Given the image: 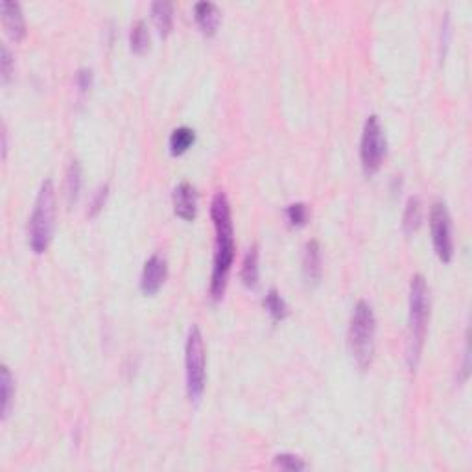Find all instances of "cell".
Wrapping results in <instances>:
<instances>
[{
  "label": "cell",
  "instance_id": "obj_13",
  "mask_svg": "<svg viewBox=\"0 0 472 472\" xmlns=\"http://www.w3.org/2000/svg\"><path fill=\"white\" fill-rule=\"evenodd\" d=\"M152 17L153 23L157 26L161 37H167L172 32L174 26V8L167 0H159L152 4Z\"/></svg>",
  "mask_w": 472,
  "mask_h": 472
},
{
  "label": "cell",
  "instance_id": "obj_3",
  "mask_svg": "<svg viewBox=\"0 0 472 472\" xmlns=\"http://www.w3.org/2000/svg\"><path fill=\"white\" fill-rule=\"evenodd\" d=\"M375 338H377L375 312L368 301H358L349 325V349L362 371L371 368L375 358Z\"/></svg>",
  "mask_w": 472,
  "mask_h": 472
},
{
  "label": "cell",
  "instance_id": "obj_12",
  "mask_svg": "<svg viewBox=\"0 0 472 472\" xmlns=\"http://www.w3.org/2000/svg\"><path fill=\"white\" fill-rule=\"evenodd\" d=\"M194 19H196L198 26L205 35H214L222 23V13H219L218 6L214 2L203 0L194 6Z\"/></svg>",
  "mask_w": 472,
  "mask_h": 472
},
{
  "label": "cell",
  "instance_id": "obj_2",
  "mask_svg": "<svg viewBox=\"0 0 472 472\" xmlns=\"http://www.w3.org/2000/svg\"><path fill=\"white\" fill-rule=\"evenodd\" d=\"M430 317V297L426 279L420 273L411 277L410 282V320H408V365L417 368L425 347Z\"/></svg>",
  "mask_w": 472,
  "mask_h": 472
},
{
  "label": "cell",
  "instance_id": "obj_24",
  "mask_svg": "<svg viewBox=\"0 0 472 472\" xmlns=\"http://www.w3.org/2000/svg\"><path fill=\"white\" fill-rule=\"evenodd\" d=\"M107 194H109V186H107V185L100 186V188H98V190H96L95 198H92L91 209H89V214H91V216H96V214H98V212H100L102 209H104L105 200H107Z\"/></svg>",
  "mask_w": 472,
  "mask_h": 472
},
{
  "label": "cell",
  "instance_id": "obj_1",
  "mask_svg": "<svg viewBox=\"0 0 472 472\" xmlns=\"http://www.w3.org/2000/svg\"><path fill=\"white\" fill-rule=\"evenodd\" d=\"M210 218L214 222L216 246L214 262H212V275H210V297L219 301L224 297L225 286L229 281L231 267L234 262V229L233 216H231V203L224 192H216L210 203Z\"/></svg>",
  "mask_w": 472,
  "mask_h": 472
},
{
  "label": "cell",
  "instance_id": "obj_21",
  "mask_svg": "<svg viewBox=\"0 0 472 472\" xmlns=\"http://www.w3.org/2000/svg\"><path fill=\"white\" fill-rule=\"evenodd\" d=\"M308 216H310V212H308V207H306V203H301V201H297V203H291V205H288L286 219L291 227H305L306 222H308Z\"/></svg>",
  "mask_w": 472,
  "mask_h": 472
},
{
  "label": "cell",
  "instance_id": "obj_5",
  "mask_svg": "<svg viewBox=\"0 0 472 472\" xmlns=\"http://www.w3.org/2000/svg\"><path fill=\"white\" fill-rule=\"evenodd\" d=\"M185 368H186V393L192 402H198L205 392L207 358L203 336L198 325H192L186 336L185 345Z\"/></svg>",
  "mask_w": 472,
  "mask_h": 472
},
{
  "label": "cell",
  "instance_id": "obj_4",
  "mask_svg": "<svg viewBox=\"0 0 472 472\" xmlns=\"http://www.w3.org/2000/svg\"><path fill=\"white\" fill-rule=\"evenodd\" d=\"M54 225H56V188L52 179H47L39 188L28 225V242L35 255L44 253L48 249L52 242Z\"/></svg>",
  "mask_w": 472,
  "mask_h": 472
},
{
  "label": "cell",
  "instance_id": "obj_23",
  "mask_svg": "<svg viewBox=\"0 0 472 472\" xmlns=\"http://www.w3.org/2000/svg\"><path fill=\"white\" fill-rule=\"evenodd\" d=\"M0 72H2V83L8 85L15 74V59L11 56L10 48L2 44V56H0Z\"/></svg>",
  "mask_w": 472,
  "mask_h": 472
},
{
  "label": "cell",
  "instance_id": "obj_9",
  "mask_svg": "<svg viewBox=\"0 0 472 472\" xmlns=\"http://www.w3.org/2000/svg\"><path fill=\"white\" fill-rule=\"evenodd\" d=\"M172 203H174V210H176V214L179 216V218L185 219V222L196 219L198 194L190 183L183 181L174 188Z\"/></svg>",
  "mask_w": 472,
  "mask_h": 472
},
{
  "label": "cell",
  "instance_id": "obj_22",
  "mask_svg": "<svg viewBox=\"0 0 472 472\" xmlns=\"http://www.w3.org/2000/svg\"><path fill=\"white\" fill-rule=\"evenodd\" d=\"M275 467H279L281 471H290V472H297V471H305L306 463L296 456V454H277L275 459Z\"/></svg>",
  "mask_w": 472,
  "mask_h": 472
},
{
  "label": "cell",
  "instance_id": "obj_10",
  "mask_svg": "<svg viewBox=\"0 0 472 472\" xmlns=\"http://www.w3.org/2000/svg\"><path fill=\"white\" fill-rule=\"evenodd\" d=\"M2 11V24H4L6 32L13 41H20L26 35V23H24V15L20 6L13 0H2L0 4Z\"/></svg>",
  "mask_w": 472,
  "mask_h": 472
},
{
  "label": "cell",
  "instance_id": "obj_19",
  "mask_svg": "<svg viewBox=\"0 0 472 472\" xmlns=\"http://www.w3.org/2000/svg\"><path fill=\"white\" fill-rule=\"evenodd\" d=\"M264 308L270 315H272L273 321H282L288 315V305L286 301L282 299V296L275 288L267 291L266 297H264Z\"/></svg>",
  "mask_w": 472,
  "mask_h": 472
},
{
  "label": "cell",
  "instance_id": "obj_15",
  "mask_svg": "<svg viewBox=\"0 0 472 472\" xmlns=\"http://www.w3.org/2000/svg\"><path fill=\"white\" fill-rule=\"evenodd\" d=\"M81 181H83V172H81L80 161H72L67 170V179H65V198L67 205L72 207L80 198Z\"/></svg>",
  "mask_w": 472,
  "mask_h": 472
},
{
  "label": "cell",
  "instance_id": "obj_18",
  "mask_svg": "<svg viewBox=\"0 0 472 472\" xmlns=\"http://www.w3.org/2000/svg\"><path fill=\"white\" fill-rule=\"evenodd\" d=\"M242 282L248 288H257L258 284V248L253 246V248L248 249V253L243 257L242 262Z\"/></svg>",
  "mask_w": 472,
  "mask_h": 472
},
{
  "label": "cell",
  "instance_id": "obj_14",
  "mask_svg": "<svg viewBox=\"0 0 472 472\" xmlns=\"http://www.w3.org/2000/svg\"><path fill=\"white\" fill-rule=\"evenodd\" d=\"M194 143H196V131L192 128L181 126V128H177L172 131L170 140H168V146H170V153L172 155H183V153L192 148Z\"/></svg>",
  "mask_w": 472,
  "mask_h": 472
},
{
  "label": "cell",
  "instance_id": "obj_8",
  "mask_svg": "<svg viewBox=\"0 0 472 472\" xmlns=\"http://www.w3.org/2000/svg\"><path fill=\"white\" fill-rule=\"evenodd\" d=\"M168 277L167 258L155 253L144 262L143 275H140V290L144 296H155L162 288Z\"/></svg>",
  "mask_w": 472,
  "mask_h": 472
},
{
  "label": "cell",
  "instance_id": "obj_25",
  "mask_svg": "<svg viewBox=\"0 0 472 472\" xmlns=\"http://www.w3.org/2000/svg\"><path fill=\"white\" fill-rule=\"evenodd\" d=\"M76 83L81 95L91 91L92 87V71L91 68H80L76 74Z\"/></svg>",
  "mask_w": 472,
  "mask_h": 472
},
{
  "label": "cell",
  "instance_id": "obj_16",
  "mask_svg": "<svg viewBox=\"0 0 472 472\" xmlns=\"http://www.w3.org/2000/svg\"><path fill=\"white\" fill-rule=\"evenodd\" d=\"M420 219H423V205L417 196H411L406 203L404 216H402V229L406 234H413L419 229Z\"/></svg>",
  "mask_w": 472,
  "mask_h": 472
},
{
  "label": "cell",
  "instance_id": "obj_17",
  "mask_svg": "<svg viewBox=\"0 0 472 472\" xmlns=\"http://www.w3.org/2000/svg\"><path fill=\"white\" fill-rule=\"evenodd\" d=\"M0 392H2V419H8L15 399V380L8 365H2L0 375Z\"/></svg>",
  "mask_w": 472,
  "mask_h": 472
},
{
  "label": "cell",
  "instance_id": "obj_7",
  "mask_svg": "<svg viewBox=\"0 0 472 472\" xmlns=\"http://www.w3.org/2000/svg\"><path fill=\"white\" fill-rule=\"evenodd\" d=\"M430 229H432V242H434L435 255L439 260L449 264L454 257V236L452 219L449 209L443 201H435L430 210Z\"/></svg>",
  "mask_w": 472,
  "mask_h": 472
},
{
  "label": "cell",
  "instance_id": "obj_20",
  "mask_svg": "<svg viewBox=\"0 0 472 472\" xmlns=\"http://www.w3.org/2000/svg\"><path fill=\"white\" fill-rule=\"evenodd\" d=\"M129 44L135 54H146L150 48V34L148 26L144 20H137L131 28V35H129Z\"/></svg>",
  "mask_w": 472,
  "mask_h": 472
},
{
  "label": "cell",
  "instance_id": "obj_11",
  "mask_svg": "<svg viewBox=\"0 0 472 472\" xmlns=\"http://www.w3.org/2000/svg\"><path fill=\"white\" fill-rule=\"evenodd\" d=\"M303 275H305L308 284H317L323 275V255H321V246L317 240H310L305 246V255H303Z\"/></svg>",
  "mask_w": 472,
  "mask_h": 472
},
{
  "label": "cell",
  "instance_id": "obj_6",
  "mask_svg": "<svg viewBox=\"0 0 472 472\" xmlns=\"http://www.w3.org/2000/svg\"><path fill=\"white\" fill-rule=\"evenodd\" d=\"M387 140L384 128L380 124V119L377 115H371L365 120L362 133V144H360V159H362L363 172L373 176L380 170L384 157H386Z\"/></svg>",
  "mask_w": 472,
  "mask_h": 472
}]
</instances>
